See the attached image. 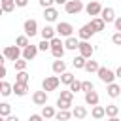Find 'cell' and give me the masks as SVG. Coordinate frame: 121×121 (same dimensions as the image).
Returning a JSON list of instances; mask_svg holds the SVG:
<instances>
[{"label": "cell", "instance_id": "6da1fadb", "mask_svg": "<svg viewBox=\"0 0 121 121\" xmlns=\"http://www.w3.org/2000/svg\"><path fill=\"white\" fill-rule=\"evenodd\" d=\"M51 42V55L55 57V59H62V55H64V42L59 38V36H55L53 40H49Z\"/></svg>", "mask_w": 121, "mask_h": 121}, {"label": "cell", "instance_id": "7a4b0ae2", "mask_svg": "<svg viewBox=\"0 0 121 121\" xmlns=\"http://www.w3.org/2000/svg\"><path fill=\"white\" fill-rule=\"evenodd\" d=\"M23 57V49L19 47V45H6L4 47V59L6 60H17V59H21Z\"/></svg>", "mask_w": 121, "mask_h": 121}, {"label": "cell", "instance_id": "3957f363", "mask_svg": "<svg viewBox=\"0 0 121 121\" xmlns=\"http://www.w3.org/2000/svg\"><path fill=\"white\" fill-rule=\"evenodd\" d=\"M96 74H98V79H100L102 83H106V85L113 83V81H115V78H117V76H115V72H113V70H110V68H106V66H100Z\"/></svg>", "mask_w": 121, "mask_h": 121}, {"label": "cell", "instance_id": "277c9868", "mask_svg": "<svg viewBox=\"0 0 121 121\" xmlns=\"http://www.w3.org/2000/svg\"><path fill=\"white\" fill-rule=\"evenodd\" d=\"M55 28H57V34H59L60 38H70V36L74 34V26H72L70 23H66V21H59Z\"/></svg>", "mask_w": 121, "mask_h": 121}, {"label": "cell", "instance_id": "5b68a950", "mask_svg": "<svg viewBox=\"0 0 121 121\" xmlns=\"http://www.w3.org/2000/svg\"><path fill=\"white\" fill-rule=\"evenodd\" d=\"M60 85V78L59 76H47V78H43V81H42V89L43 91H55L57 87Z\"/></svg>", "mask_w": 121, "mask_h": 121}, {"label": "cell", "instance_id": "8992f818", "mask_svg": "<svg viewBox=\"0 0 121 121\" xmlns=\"http://www.w3.org/2000/svg\"><path fill=\"white\" fill-rule=\"evenodd\" d=\"M64 9H66L68 15H78L81 9H85V6H83L81 0H68V2L64 4Z\"/></svg>", "mask_w": 121, "mask_h": 121}, {"label": "cell", "instance_id": "52a82bcc", "mask_svg": "<svg viewBox=\"0 0 121 121\" xmlns=\"http://www.w3.org/2000/svg\"><path fill=\"white\" fill-rule=\"evenodd\" d=\"M23 30H25V34H26L28 38L36 36V34H38V21H36V19H26V21L23 23Z\"/></svg>", "mask_w": 121, "mask_h": 121}, {"label": "cell", "instance_id": "ba28073f", "mask_svg": "<svg viewBox=\"0 0 121 121\" xmlns=\"http://www.w3.org/2000/svg\"><path fill=\"white\" fill-rule=\"evenodd\" d=\"M85 11H87V15L100 17V13H102V6H100V2H98V0H91V2L85 6Z\"/></svg>", "mask_w": 121, "mask_h": 121}, {"label": "cell", "instance_id": "9c48e42d", "mask_svg": "<svg viewBox=\"0 0 121 121\" xmlns=\"http://www.w3.org/2000/svg\"><path fill=\"white\" fill-rule=\"evenodd\" d=\"M78 49H79V55H81V57H85V59H91V57H93V53H95V47H93L89 42H85V40H81V42H79V47H78Z\"/></svg>", "mask_w": 121, "mask_h": 121}, {"label": "cell", "instance_id": "30bf717a", "mask_svg": "<svg viewBox=\"0 0 121 121\" xmlns=\"http://www.w3.org/2000/svg\"><path fill=\"white\" fill-rule=\"evenodd\" d=\"M32 102L36 104V106H45L47 104V91H34L32 93Z\"/></svg>", "mask_w": 121, "mask_h": 121}, {"label": "cell", "instance_id": "8fae6325", "mask_svg": "<svg viewBox=\"0 0 121 121\" xmlns=\"http://www.w3.org/2000/svg\"><path fill=\"white\" fill-rule=\"evenodd\" d=\"M100 17L106 21V25L108 23H113L117 17H115V9L112 8V6H106V8H102V13H100Z\"/></svg>", "mask_w": 121, "mask_h": 121}, {"label": "cell", "instance_id": "7c38bea8", "mask_svg": "<svg viewBox=\"0 0 121 121\" xmlns=\"http://www.w3.org/2000/svg\"><path fill=\"white\" fill-rule=\"evenodd\" d=\"M95 34V30H93V26H91V23H87V25H83L79 30H78V36H79V40H89L91 36Z\"/></svg>", "mask_w": 121, "mask_h": 121}, {"label": "cell", "instance_id": "4fadbf2b", "mask_svg": "<svg viewBox=\"0 0 121 121\" xmlns=\"http://www.w3.org/2000/svg\"><path fill=\"white\" fill-rule=\"evenodd\" d=\"M38 51H40V47H38V45H34V43H30V45H26V47L23 49V59L32 60V59L38 55Z\"/></svg>", "mask_w": 121, "mask_h": 121}, {"label": "cell", "instance_id": "5bb4252c", "mask_svg": "<svg viewBox=\"0 0 121 121\" xmlns=\"http://www.w3.org/2000/svg\"><path fill=\"white\" fill-rule=\"evenodd\" d=\"M40 34H42V40H53V38L57 36V28H53V26L45 25V26L40 30Z\"/></svg>", "mask_w": 121, "mask_h": 121}, {"label": "cell", "instance_id": "9a60e30c", "mask_svg": "<svg viewBox=\"0 0 121 121\" xmlns=\"http://www.w3.org/2000/svg\"><path fill=\"white\" fill-rule=\"evenodd\" d=\"M57 17H59V11H57V8H45V13H43V19L47 21V23H55L57 21Z\"/></svg>", "mask_w": 121, "mask_h": 121}, {"label": "cell", "instance_id": "2e32d148", "mask_svg": "<svg viewBox=\"0 0 121 121\" xmlns=\"http://www.w3.org/2000/svg\"><path fill=\"white\" fill-rule=\"evenodd\" d=\"M91 26H93L95 32H102V30L106 28V21H104L102 17H93V19H91Z\"/></svg>", "mask_w": 121, "mask_h": 121}, {"label": "cell", "instance_id": "e0dca14e", "mask_svg": "<svg viewBox=\"0 0 121 121\" xmlns=\"http://www.w3.org/2000/svg\"><path fill=\"white\" fill-rule=\"evenodd\" d=\"M53 72L57 74V76H60V74H64L66 72V62L62 60V59H57V60H53Z\"/></svg>", "mask_w": 121, "mask_h": 121}, {"label": "cell", "instance_id": "ac0fdd59", "mask_svg": "<svg viewBox=\"0 0 121 121\" xmlns=\"http://www.w3.org/2000/svg\"><path fill=\"white\" fill-rule=\"evenodd\" d=\"M13 93H15L17 96H25V95L28 93V83H19V81H15V83H13Z\"/></svg>", "mask_w": 121, "mask_h": 121}, {"label": "cell", "instance_id": "d6986e66", "mask_svg": "<svg viewBox=\"0 0 121 121\" xmlns=\"http://www.w3.org/2000/svg\"><path fill=\"white\" fill-rule=\"evenodd\" d=\"M85 104H89V106H96V104H98V93H96V91H89V93H85Z\"/></svg>", "mask_w": 121, "mask_h": 121}, {"label": "cell", "instance_id": "ffe728a7", "mask_svg": "<svg viewBox=\"0 0 121 121\" xmlns=\"http://www.w3.org/2000/svg\"><path fill=\"white\" fill-rule=\"evenodd\" d=\"M72 115L76 119H85L87 117V108L85 106H74L72 108Z\"/></svg>", "mask_w": 121, "mask_h": 121}, {"label": "cell", "instance_id": "44dd1931", "mask_svg": "<svg viewBox=\"0 0 121 121\" xmlns=\"http://www.w3.org/2000/svg\"><path fill=\"white\" fill-rule=\"evenodd\" d=\"M64 47H66V49H70V51H76V49L79 47V40H78V38H74V36H70V38H66V40H64Z\"/></svg>", "mask_w": 121, "mask_h": 121}, {"label": "cell", "instance_id": "7402d4cb", "mask_svg": "<svg viewBox=\"0 0 121 121\" xmlns=\"http://www.w3.org/2000/svg\"><path fill=\"white\" fill-rule=\"evenodd\" d=\"M106 93H108V96H112V98H117V96L121 95V87H119V85L113 81V83H110V85H108V91H106Z\"/></svg>", "mask_w": 121, "mask_h": 121}, {"label": "cell", "instance_id": "603a6c76", "mask_svg": "<svg viewBox=\"0 0 121 121\" xmlns=\"http://www.w3.org/2000/svg\"><path fill=\"white\" fill-rule=\"evenodd\" d=\"M91 115H93V119H102L104 115H106V108L104 106H93V110H91Z\"/></svg>", "mask_w": 121, "mask_h": 121}, {"label": "cell", "instance_id": "cb8c5ba5", "mask_svg": "<svg viewBox=\"0 0 121 121\" xmlns=\"http://www.w3.org/2000/svg\"><path fill=\"white\" fill-rule=\"evenodd\" d=\"M13 93V85H9L6 79H2V83H0V95L2 96H9Z\"/></svg>", "mask_w": 121, "mask_h": 121}, {"label": "cell", "instance_id": "d4e9b609", "mask_svg": "<svg viewBox=\"0 0 121 121\" xmlns=\"http://www.w3.org/2000/svg\"><path fill=\"white\" fill-rule=\"evenodd\" d=\"M42 115H43V119H51V117H55L57 115V112H55V108L53 106H42Z\"/></svg>", "mask_w": 121, "mask_h": 121}, {"label": "cell", "instance_id": "484cf974", "mask_svg": "<svg viewBox=\"0 0 121 121\" xmlns=\"http://www.w3.org/2000/svg\"><path fill=\"white\" fill-rule=\"evenodd\" d=\"M0 2H2V11L4 13H11L15 9V6H17L15 0H0Z\"/></svg>", "mask_w": 121, "mask_h": 121}, {"label": "cell", "instance_id": "4316f807", "mask_svg": "<svg viewBox=\"0 0 121 121\" xmlns=\"http://www.w3.org/2000/svg\"><path fill=\"white\" fill-rule=\"evenodd\" d=\"M98 68H100V64H98L96 60L87 59V64H85V68H83V70H87L89 74H93V72H98Z\"/></svg>", "mask_w": 121, "mask_h": 121}, {"label": "cell", "instance_id": "83f0119b", "mask_svg": "<svg viewBox=\"0 0 121 121\" xmlns=\"http://www.w3.org/2000/svg\"><path fill=\"white\" fill-rule=\"evenodd\" d=\"M70 117H74L70 110H59V112H57V115H55V119H57V121H68Z\"/></svg>", "mask_w": 121, "mask_h": 121}, {"label": "cell", "instance_id": "f1b7e54d", "mask_svg": "<svg viewBox=\"0 0 121 121\" xmlns=\"http://www.w3.org/2000/svg\"><path fill=\"white\" fill-rule=\"evenodd\" d=\"M15 45H19L21 49H25L26 45H30V42H28V36H26V34H21V36H17V38H15Z\"/></svg>", "mask_w": 121, "mask_h": 121}, {"label": "cell", "instance_id": "f546056e", "mask_svg": "<svg viewBox=\"0 0 121 121\" xmlns=\"http://www.w3.org/2000/svg\"><path fill=\"white\" fill-rule=\"evenodd\" d=\"M85 64H87V59L81 57V55H78V57L72 59V66L74 68H85Z\"/></svg>", "mask_w": 121, "mask_h": 121}, {"label": "cell", "instance_id": "4dcf8cb0", "mask_svg": "<svg viewBox=\"0 0 121 121\" xmlns=\"http://www.w3.org/2000/svg\"><path fill=\"white\" fill-rule=\"evenodd\" d=\"M74 79H76V76H74L72 72H68V70H66L64 74H60V83H62V85H70Z\"/></svg>", "mask_w": 121, "mask_h": 121}, {"label": "cell", "instance_id": "1f68e13d", "mask_svg": "<svg viewBox=\"0 0 121 121\" xmlns=\"http://www.w3.org/2000/svg\"><path fill=\"white\" fill-rule=\"evenodd\" d=\"M106 115H108V117H115V115H119V106H115V104H108V106H106Z\"/></svg>", "mask_w": 121, "mask_h": 121}, {"label": "cell", "instance_id": "d6a6232c", "mask_svg": "<svg viewBox=\"0 0 121 121\" xmlns=\"http://www.w3.org/2000/svg\"><path fill=\"white\" fill-rule=\"evenodd\" d=\"M26 64H28V60H26V59H23V57H21V59H17V60L13 62V66H15V70H17V72L26 70Z\"/></svg>", "mask_w": 121, "mask_h": 121}, {"label": "cell", "instance_id": "836d02e7", "mask_svg": "<svg viewBox=\"0 0 121 121\" xmlns=\"http://www.w3.org/2000/svg\"><path fill=\"white\" fill-rule=\"evenodd\" d=\"M28 79H30V76H28L25 70L17 72V76H15V81H19V83H28Z\"/></svg>", "mask_w": 121, "mask_h": 121}, {"label": "cell", "instance_id": "e575fe53", "mask_svg": "<svg viewBox=\"0 0 121 121\" xmlns=\"http://www.w3.org/2000/svg\"><path fill=\"white\" fill-rule=\"evenodd\" d=\"M0 115H2V117L11 115V106H9L8 102H2V104H0Z\"/></svg>", "mask_w": 121, "mask_h": 121}, {"label": "cell", "instance_id": "d590c367", "mask_svg": "<svg viewBox=\"0 0 121 121\" xmlns=\"http://www.w3.org/2000/svg\"><path fill=\"white\" fill-rule=\"evenodd\" d=\"M57 108H59V110H70V108H72V102H70V100L57 98Z\"/></svg>", "mask_w": 121, "mask_h": 121}, {"label": "cell", "instance_id": "8d00e7d4", "mask_svg": "<svg viewBox=\"0 0 121 121\" xmlns=\"http://www.w3.org/2000/svg\"><path fill=\"white\" fill-rule=\"evenodd\" d=\"M74 95H76V93H72L70 89H66V91H60V96H59V98H62V100H70V102H72V100H74Z\"/></svg>", "mask_w": 121, "mask_h": 121}, {"label": "cell", "instance_id": "74e56055", "mask_svg": "<svg viewBox=\"0 0 121 121\" xmlns=\"http://www.w3.org/2000/svg\"><path fill=\"white\" fill-rule=\"evenodd\" d=\"M68 89L72 91V93H79L81 91V81H78V79H74L70 85H68Z\"/></svg>", "mask_w": 121, "mask_h": 121}, {"label": "cell", "instance_id": "f35d334b", "mask_svg": "<svg viewBox=\"0 0 121 121\" xmlns=\"http://www.w3.org/2000/svg\"><path fill=\"white\" fill-rule=\"evenodd\" d=\"M81 91L83 93H89V91H95V85L91 81H81Z\"/></svg>", "mask_w": 121, "mask_h": 121}, {"label": "cell", "instance_id": "ab89813d", "mask_svg": "<svg viewBox=\"0 0 121 121\" xmlns=\"http://www.w3.org/2000/svg\"><path fill=\"white\" fill-rule=\"evenodd\" d=\"M38 47H40V51H47V49H51V42L49 40H42L38 43Z\"/></svg>", "mask_w": 121, "mask_h": 121}, {"label": "cell", "instance_id": "60d3db41", "mask_svg": "<svg viewBox=\"0 0 121 121\" xmlns=\"http://www.w3.org/2000/svg\"><path fill=\"white\" fill-rule=\"evenodd\" d=\"M38 4H40L43 9H45V8H51V6L55 4V0H38Z\"/></svg>", "mask_w": 121, "mask_h": 121}, {"label": "cell", "instance_id": "b9f144b4", "mask_svg": "<svg viewBox=\"0 0 121 121\" xmlns=\"http://www.w3.org/2000/svg\"><path fill=\"white\" fill-rule=\"evenodd\" d=\"M112 42H113L115 45H121V32H115V34L112 36Z\"/></svg>", "mask_w": 121, "mask_h": 121}, {"label": "cell", "instance_id": "7bdbcfd3", "mask_svg": "<svg viewBox=\"0 0 121 121\" xmlns=\"http://www.w3.org/2000/svg\"><path fill=\"white\" fill-rule=\"evenodd\" d=\"M28 121H43V115H42V113H32V115L28 117Z\"/></svg>", "mask_w": 121, "mask_h": 121}, {"label": "cell", "instance_id": "ee69618b", "mask_svg": "<svg viewBox=\"0 0 121 121\" xmlns=\"http://www.w3.org/2000/svg\"><path fill=\"white\" fill-rule=\"evenodd\" d=\"M15 4H17V8H26L28 0H15Z\"/></svg>", "mask_w": 121, "mask_h": 121}, {"label": "cell", "instance_id": "f6af8a7d", "mask_svg": "<svg viewBox=\"0 0 121 121\" xmlns=\"http://www.w3.org/2000/svg\"><path fill=\"white\" fill-rule=\"evenodd\" d=\"M113 26H115V30H117V32H121V17H117V19L113 21Z\"/></svg>", "mask_w": 121, "mask_h": 121}, {"label": "cell", "instance_id": "bcb514c9", "mask_svg": "<svg viewBox=\"0 0 121 121\" xmlns=\"http://www.w3.org/2000/svg\"><path fill=\"white\" fill-rule=\"evenodd\" d=\"M6 121H19V117H17V115H8Z\"/></svg>", "mask_w": 121, "mask_h": 121}, {"label": "cell", "instance_id": "7dc6e473", "mask_svg": "<svg viewBox=\"0 0 121 121\" xmlns=\"http://www.w3.org/2000/svg\"><path fill=\"white\" fill-rule=\"evenodd\" d=\"M115 76H117V78H119V79H121V66H119V68H117V70H115Z\"/></svg>", "mask_w": 121, "mask_h": 121}, {"label": "cell", "instance_id": "c3c4849f", "mask_svg": "<svg viewBox=\"0 0 121 121\" xmlns=\"http://www.w3.org/2000/svg\"><path fill=\"white\" fill-rule=\"evenodd\" d=\"M108 121H121V119H119V117L115 115V117H108Z\"/></svg>", "mask_w": 121, "mask_h": 121}, {"label": "cell", "instance_id": "681fc988", "mask_svg": "<svg viewBox=\"0 0 121 121\" xmlns=\"http://www.w3.org/2000/svg\"><path fill=\"white\" fill-rule=\"evenodd\" d=\"M66 2H68V0H55V4H62V6H64Z\"/></svg>", "mask_w": 121, "mask_h": 121}]
</instances>
